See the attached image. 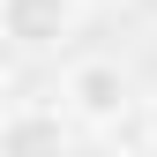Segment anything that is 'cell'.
<instances>
[{"instance_id":"6da1fadb","label":"cell","mask_w":157,"mask_h":157,"mask_svg":"<svg viewBox=\"0 0 157 157\" xmlns=\"http://www.w3.org/2000/svg\"><path fill=\"white\" fill-rule=\"evenodd\" d=\"M60 105H67V120H82V127H105V120H120V112L135 105V82H127V67L120 60H75L60 75Z\"/></svg>"},{"instance_id":"7a4b0ae2","label":"cell","mask_w":157,"mask_h":157,"mask_svg":"<svg viewBox=\"0 0 157 157\" xmlns=\"http://www.w3.org/2000/svg\"><path fill=\"white\" fill-rule=\"evenodd\" d=\"M75 15H82V0H0V37L23 52H52L75 37Z\"/></svg>"},{"instance_id":"3957f363","label":"cell","mask_w":157,"mask_h":157,"mask_svg":"<svg viewBox=\"0 0 157 157\" xmlns=\"http://www.w3.org/2000/svg\"><path fill=\"white\" fill-rule=\"evenodd\" d=\"M67 142V105H0V150H60Z\"/></svg>"},{"instance_id":"277c9868","label":"cell","mask_w":157,"mask_h":157,"mask_svg":"<svg viewBox=\"0 0 157 157\" xmlns=\"http://www.w3.org/2000/svg\"><path fill=\"white\" fill-rule=\"evenodd\" d=\"M97 135H105L112 150H150V142H157V120H150V112H142V97H135V105L120 112V120H105V127H97Z\"/></svg>"},{"instance_id":"5b68a950","label":"cell","mask_w":157,"mask_h":157,"mask_svg":"<svg viewBox=\"0 0 157 157\" xmlns=\"http://www.w3.org/2000/svg\"><path fill=\"white\" fill-rule=\"evenodd\" d=\"M0 105H8V75H0Z\"/></svg>"},{"instance_id":"8992f818","label":"cell","mask_w":157,"mask_h":157,"mask_svg":"<svg viewBox=\"0 0 157 157\" xmlns=\"http://www.w3.org/2000/svg\"><path fill=\"white\" fill-rule=\"evenodd\" d=\"M97 8H112V0H97Z\"/></svg>"}]
</instances>
